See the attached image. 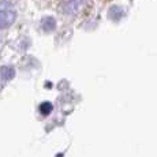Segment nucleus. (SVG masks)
<instances>
[{
  "instance_id": "obj_1",
  "label": "nucleus",
  "mask_w": 157,
  "mask_h": 157,
  "mask_svg": "<svg viewBox=\"0 0 157 157\" xmlns=\"http://www.w3.org/2000/svg\"><path fill=\"white\" fill-rule=\"evenodd\" d=\"M17 19V10L8 2H0V29H6Z\"/></svg>"
},
{
  "instance_id": "obj_5",
  "label": "nucleus",
  "mask_w": 157,
  "mask_h": 157,
  "mask_svg": "<svg viewBox=\"0 0 157 157\" xmlns=\"http://www.w3.org/2000/svg\"><path fill=\"white\" fill-rule=\"evenodd\" d=\"M51 109H52V107H51V104H48V102H44V104L40 107V111L44 115H47L48 112H51Z\"/></svg>"
},
{
  "instance_id": "obj_4",
  "label": "nucleus",
  "mask_w": 157,
  "mask_h": 157,
  "mask_svg": "<svg viewBox=\"0 0 157 157\" xmlns=\"http://www.w3.org/2000/svg\"><path fill=\"white\" fill-rule=\"evenodd\" d=\"M55 26H56V22L52 17H45V18H43V21H41V28H43V30H45V32H52V30L55 29Z\"/></svg>"
},
{
  "instance_id": "obj_3",
  "label": "nucleus",
  "mask_w": 157,
  "mask_h": 157,
  "mask_svg": "<svg viewBox=\"0 0 157 157\" xmlns=\"http://www.w3.org/2000/svg\"><path fill=\"white\" fill-rule=\"evenodd\" d=\"M14 75H15V70L11 66H4V67L0 68V79L10 81L14 78Z\"/></svg>"
},
{
  "instance_id": "obj_2",
  "label": "nucleus",
  "mask_w": 157,
  "mask_h": 157,
  "mask_svg": "<svg viewBox=\"0 0 157 157\" xmlns=\"http://www.w3.org/2000/svg\"><path fill=\"white\" fill-rule=\"evenodd\" d=\"M83 3H85V0H67V2L64 3L63 10H64V13L74 15L83 7Z\"/></svg>"
}]
</instances>
